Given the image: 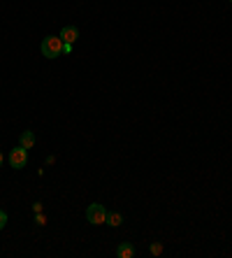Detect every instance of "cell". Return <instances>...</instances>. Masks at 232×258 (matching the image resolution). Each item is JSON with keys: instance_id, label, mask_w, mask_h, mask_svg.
I'll return each instance as SVG.
<instances>
[{"instance_id": "obj_1", "label": "cell", "mask_w": 232, "mask_h": 258, "mask_svg": "<svg viewBox=\"0 0 232 258\" xmlns=\"http://www.w3.org/2000/svg\"><path fill=\"white\" fill-rule=\"evenodd\" d=\"M42 49V56L44 58H58L63 54V40H60V35H46L44 40L40 44Z\"/></svg>"}, {"instance_id": "obj_2", "label": "cell", "mask_w": 232, "mask_h": 258, "mask_svg": "<svg viewBox=\"0 0 232 258\" xmlns=\"http://www.w3.org/2000/svg\"><path fill=\"white\" fill-rule=\"evenodd\" d=\"M7 161H9V165H12L14 170H23L28 165V149H23V147H14L12 151H9V156H7Z\"/></svg>"}, {"instance_id": "obj_3", "label": "cell", "mask_w": 232, "mask_h": 258, "mask_svg": "<svg viewBox=\"0 0 232 258\" xmlns=\"http://www.w3.org/2000/svg\"><path fill=\"white\" fill-rule=\"evenodd\" d=\"M105 219H107L105 205H100V203L88 205V210H86V221H88V224H93V226H102V224H105Z\"/></svg>"}, {"instance_id": "obj_4", "label": "cell", "mask_w": 232, "mask_h": 258, "mask_svg": "<svg viewBox=\"0 0 232 258\" xmlns=\"http://www.w3.org/2000/svg\"><path fill=\"white\" fill-rule=\"evenodd\" d=\"M77 37H79V28L77 26H65L63 30H60V40L67 42V44H74Z\"/></svg>"}, {"instance_id": "obj_5", "label": "cell", "mask_w": 232, "mask_h": 258, "mask_svg": "<svg viewBox=\"0 0 232 258\" xmlns=\"http://www.w3.org/2000/svg\"><path fill=\"white\" fill-rule=\"evenodd\" d=\"M19 144L23 147V149H33L35 147V133L33 130H23L19 137Z\"/></svg>"}, {"instance_id": "obj_6", "label": "cell", "mask_w": 232, "mask_h": 258, "mask_svg": "<svg viewBox=\"0 0 232 258\" xmlns=\"http://www.w3.org/2000/svg\"><path fill=\"white\" fill-rule=\"evenodd\" d=\"M116 256L119 258H133L135 256V247L130 242H121L119 249H116Z\"/></svg>"}, {"instance_id": "obj_7", "label": "cell", "mask_w": 232, "mask_h": 258, "mask_svg": "<svg viewBox=\"0 0 232 258\" xmlns=\"http://www.w3.org/2000/svg\"><path fill=\"white\" fill-rule=\"evenodd\" d=\"M107 226H112V228H119L123 224V217H121L119 212H107V219H105Z\"/></svg>"}, {"instance_id": "obj_8", "label": "cell", "mask_w": 232, "mask_h": 258, "mask_svg": "<svg viewBox=\"0 0 232 258\" xmlns=\"http://www.w3.org/2000/svg\"><path fill=\"white\" fill-rule=\"evenodd\" d=\"M149 252H151L153 256H160V254H163V245H160V242H153V245L149 247Z\"/></svg>"}, {"instance_id": "obj_9", "label": "cell", "mask_w": 232, "mask_h": 258, "mask_svg": "<svg viewBox=\"0 0 232 258\" xmlns=\"http://www.w3.org/2000/svg\"><path fill=\"white\" fill-rule=\"evenodd\" d=\"M35 224H37V226H44L46 224V217L42 214V212H40V214H35Z\"/></svg>"}, {"instance_id": "obj_10", "label": "cell", "mask_w": 232, "mask_h": 258, "mask_svg": "<svg viewBox=\"0 0 232 258\" xmlns=\"http://www.w3.org/2000/svg\"><path fill=\"white\" fill-rule=\"evenodd\" d=\"M7 226V214H5V210H0V231Z\"/></svg>"}, {"instance_id": "obj_11", "label": "cell", "mask_w": 232, "mask_h": 258, "mask_svg": "<svg viewBox=\"0 0 232 258\" xmlns=\"http://www.w3.org/2000/svg\"><path fill=\"white\" fill-rule=\"evenodd\" d=\"M33 212H35V214H40V212H42V203H33Z\"/></svg>"}, {"instance_id": "obj_12", "label": "cell", "mask_w": 232, "mask_h": 258, "mask_svg": "<svg viewBox=\"0 0 232 258\" xmlns=\"http://www.w3.org/2000/svg\"><path fill=\"white\" fill-rule=\"evenodd\" d=\"M63 51H65V54H67V51H72V44H67V42H63Z\"/></svg>"}, {"instance_id": "obj_13", "label": "cell", "mask_w": 232, "mask_h": 258, "mask_svg": "<svg viewBox=\"0 0 232 258\" xmlns=\"http://www.w3.org/2000/svg\"><path fill=\"white\" fill-rule=\"evenodd\" d=\"M2 161H5V156H2V151H0V165H2Z\"/></svg>"}, {"instance_id": "obj_14", "label": "cell", "mask_w": 232, "mask_h": 258, "mask_svg": "<svg viewBox=\"0 0 232 258\" xmlns=\"http://www.w3.org/2000/svg\"><path fill=\"white\" fill-rule=\"evenodd\" d=\"M230 2H232V0H230Z\"/></svg>"}]
</instances>
